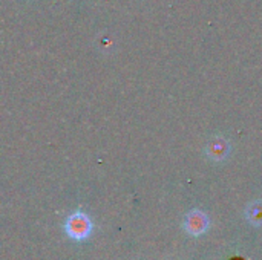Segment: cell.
<instances>
[{
    "label": "cell",
    "instance_id": "obj_1",
    "mask_svg": "<svg viewBox=\"0 0 262 260\" xmlns=\"http://www.w3.org/2000/svg\"><path fill=\"white\" fill-rule=\"evenodd\" d=\"M64 231L72 241H84L92 233V222L83 211H75L64 221Z\"/></svg>",
    "mask_w": 262,
    "mask_h": 260
},
{
    "label": "cell",
    "instance_id": "obj_2",
    "mask_svg": "<svg viewBox=\"0 0 262 260\" xmlns=\"http://www.w3.org/2000/svg\"><path fill=\"white\" fill-rule=\"evenodd\" d=\"M184 227H186V231L192 236H200L203 234L207 227H209V219L204 213L201 211H192L187 218H186V222H184Z\"/></svg>",
    "mask_w": 262,
    "mask_h": 260
},
{
    "label": "cell",
    "instance_id": "obj_3",
    "mask_svg": "<svg viewBox=\"0 0 262 260\" xmlns=\"http://www.w3.org/2000/svg\"><path fill=\"white\" fill-rule=\"evenodd\" d=\"M227 144L223 139H216L210 144V147L207 149L209 155L212 159H223L227 155Z\"/></svg>",
    "mask_w": 262,
    "mask_h": 260
},
{
    "label": "cell",
    "instance_id": "obj_4",
    "mask_svg": "<svg viewBox=\"0 0 262 260\" xmlns=\"http://www.w3.org/2000/svg\"><path fill=\"white\" fill-rule=\"evenodd\" d=\"M249 219L253 224H262V204H253L249 210Z\"/></svg>",
    "mask_w": 262,
    "mask_h": 260
}]
</instances>
